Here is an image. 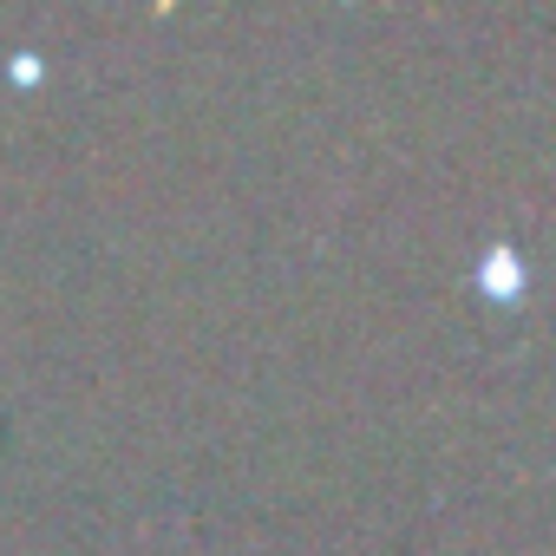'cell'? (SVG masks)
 <instances>
[{"mask_svg":"<svg viewBox=\"0 0 556 556\" xmlns=\"http://www.w3.org/2000/svg\"><path fill=\"white\" fill-rule=\"evenodd\" d=\"M478 275H484V295L491 302H517L523 295V262L510 249H484V268Z\"/></svg>","mask_w":556,"mask_h":556,"instance_id":"1","label":"cell"}]
</instances>
